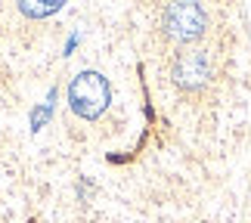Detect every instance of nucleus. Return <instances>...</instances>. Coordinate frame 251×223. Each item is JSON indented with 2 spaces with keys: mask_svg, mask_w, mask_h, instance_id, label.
<instances>
[{
  "mask_svg": "<svg viewBox=\"0 0 251 223\" xmlns=\"http://www.w3.org/2000/svg\"><path fill=\"white\" fill-rule=\"evenodd\" d=\"M211 77V56L205 50H189L174 62V81L186 90H196Z\"/></svg>",
  "mask_w": 251,
  "mask_h": 223,
  "instance_id": "nucleus-3",
  "label": "nucleus"
},
{
  "mask_svg": "<svg viewBox=\"0 0 251 223\" xmlns=\"http://www.w3.org/2000/svg\"><path fill=\"white\" fill-rule=\"evenodd\" d=\"M112 102V87L100 72H81L69 84V105L78 118H100Z\"/></svg>",
  "mask_w": 251,
  "mask_h": 223,
  "instance_id": "nucleus-1",
  "label": "nucleus"
},
{
  "mask_svg": "<svg viewBox=\"0 0 251 223\" xmlns=\"http://www.w3.org/2000/svg\"><path fill=\"white\" fill-rule=\"evenodd\" d=\"M16 3L28 19H50L65 6V0H16Z\"/></svg>",
  "mask_w": 251,
  "mask_h": 223,
  "instance_id": "nucleus-4",
  "label": "nucleus"
},
{
  "mask_svg": "<svg viewBox=\"0 0 251 223\" xmlns=\"http://www.w3.org/2000/svg\"><path fill=\"white\" fill-rule=\"evenodd\" d=\"M208 16L199 0H174L165 9V34L177 44H192L205 34Z\"/></svg>",
  "mask_w": 251,
  "mask_h": 223,
  "instance_id": "nucleus-2",
  "label": "nucleus"
}]
</instances>
